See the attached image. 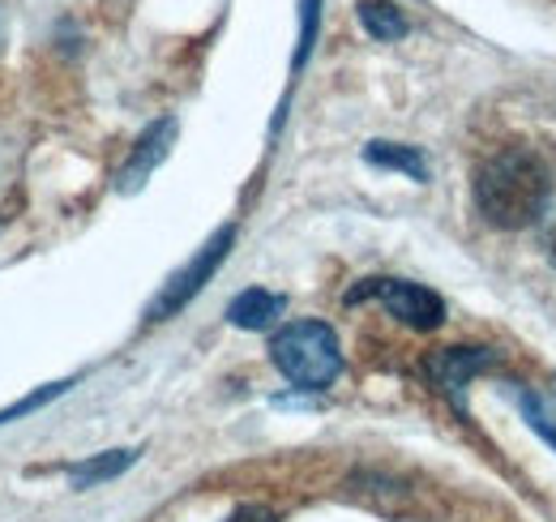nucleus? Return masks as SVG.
I'll list each match as a JSON object with an SVG mask.
<instances>
[{
	"label": "nucleus",
	"instance_id": "f257e3e1",
	"mask_svg": "<svg viewBox=\"0 0 556 522\" xmlns=\"http://www.w3.org/2000/svg\"><path fill=\"white\" fill-rule=\"evenodd\" d=\"M553 201V167L535 150H501L476 176V206L492 227L518 232L544 219Z\"/></svg>",
	"mask_w": 556,
	"mask_h": 522
},
{
	"label": "nucleus",
	"instance_id": "f03ea898",
	"mask_svg": "<svg viewBox=\"0 0 556 522\" xmlns=\"http://www.w3.org/2000/svg\"><path fill=\"white\" fill-rule=\"evenodd\" d=\"M275 369L300 390H326L343 373L339 334L326 322H291L270 338Z\"/></svg>",
	"mask_w": 556,
	"mask_h": 522
},
{
	"label": "nucleus",
	"instance_id": "7ed1b4c3",
	"mask_svg": "<svg viewBox=\"0 0 556 522\" xmlns=\"http://www.w3.org/2000/svg\"><path fill=\"white\" fill-rule=\"evenodd\" d=\"M368 296H377L390 309V318H399L403 326L412 330H437L445 322V300L437 291L419 287V283H407V278H364L359 287L348 291L351 304L368 300Z\"/></svg>",
	"mask_w": 556,
	"mask_h": 522
},
{
	"label": "nucleus",
	"instance_id": "20e7f679",
	"mask_svg": "<svg viewBox=\"0 0 556 522\" xmlns=\"http://www.w3.org/2000/svg\"><path fill=\"white\" fill-rule=\"evenodd\" d=\"M231 240H236V227H223V232H214L206 245L198 249V258L189 261L185 270H176L167 283H163V291H159V300L150 304V322H167L172 313H180L202 287H206L210 278H214V270L223 265V258H227V249H231Z\"/></svg>",
	"mask_w": 556,
	"mask_h": 522
},
{
	"label": "nucleus",
	"instance_id": "39448f33",
	"mask_svg": "<svg viewBox=\"0 0 556 522\" xmlns=\"http://www.w3.org/2000/svg\"><path fill=\"white\" fill-rule=\"evenodd\" d=\"M496 351L492 347H441V351H432L428 360H424V373L432 377V386L441 394H450L454 402H463V390L488 373V369H496Z\"/></svg>",
	"mask_w": 556,
	"mask_h": 522
},
{
	"label": "nucleus",
	"instance_id": "423d86ee",
	"mask_svg": "<svg viewBox=\"0 0 556 522\" xmlns=\"http://www.w3.org/2000/svg\"><path fill=\"white\" fill-rule=\"evenodd\" d=\"M172 141H176V121L167 116V121H154L150 129L138 137V146H134V154H129V163L121 167V189L125 194H134V189H141L146 185V176L167 159V150H172Z\"/></svg>",
	"mask_w": 556,
	"mask_h": 522
},
{
	"label": "nucleus",
	"instance_id": "0eeeda50",
	"mask_svg": "<svg viewBox=\"0 0 556 522\" xmlns=\"http://www.w3.org/2000/svg\"><path fill=\"white\" fill-rule=\"evenodd\" d=\"M282 309H287L282 296L266 291V287H249L227 304V322L236 330H266L275 326V318H282Z\"/></svg>",
	"mask_w": 556,
	"mask_h": 522
},
{
	"label": "nucleus",
	"instance_id": "6e6552de",
	"mask_svg": "<svg viewBox=\"0 0 556 522\" xmlns=\"http://www.w3.org/2000/svg\"><path fill=\"white\" fill-rule=\"evenodd\" d=\"M364 159L372 167H390V172H407L412 181H428V163L416 146H399V141H368Z\"/></svg>",
	"mask_w": 556,
	"mask_h": 522
},
{
	"label": "nucleus",
	"instance_id": "1a4fd4ad",
	"mask_svg": "<svg viewBox=\"0 0 556 522\" xmlns=\"http://www.w3.org/2000/svg\"><path fill=\"white\" fill-rule=\"evenodd\" d=\"M359 22H364V30H368L372 39H381V44H394V39H403V35L412 30L407 17H403V9L390 4V0H359Z\"/></svg>",
	"mask_w": 556,
	"mask_h": 522
},
{
	"label": "nucleus",
	"instance_id": "9d476101",
	"mask_svg": "<svg viewBox=\"0 0 556 522\" xmlns=\"http://www.w3.org/2000/svg\"><path fill=\"white\" fill-rule=\"evenodd\" d=\"M134 458H138V450H108V455L90 458V462L73 467V488H94V484L121 475L125 467H134Z\"/></svg>",
	"mask_w": 556,
	"mask_h": 522
},
{
	"label": "nucleus",
	"instance_id": "9b49d317",
	"mask_svg": "<svg viewBox=\"0 0 556 522\" xmlns=\"http://www.w3.org/2000/svg\"><path fill=\"white\" fill-rule=\"evenodd\" d=\"M522 415L548 446H556V386L548 394H522Z\"/></svg>",
	"mask_w": 556,
	"mask_h": 522
},
{
	"label": "nucleus",
	"instance_id": "f8f14e48",
	"mask_svg": "<svg viewBox=\"0 0 556 522\" xmlns=\"http://www.w3.org/2000/svg\"><path fill=\"white\" fill-rule=\"evenodd\" d=\"M304 26H300V48H295V69L308 61L313 52V39H317V22H321V0H304Z\"/></svg>",
	"mask_w": 556,
	"mask_h": 522
},
{
	"label": "nucleus",
	"instance_id": "ddd939ff",
	"mask_svg": "<svg viewBox=\"0 0 556 522\" xmlns=\"http://www.w3.org/2000/svg\"><path fill=\"white\" fill-rule=\"evenodd\" d=\"M227 522H278V519L275 510H266V506H240Z\"/></svg>",
	"mask_w": 556,
	"mask_h": 522
},
{
	"label": "nucleus",
	"instance_id": "4468645a",
	"mask_svg": "<svg viewBox=\"0 0 556 522\" xmlns=\"http://www.w3.org/2000/svg\"><path fill=\"white\" fill-rule=\"evenodd\" d=\"M544 253H548V261L556 265V214L544 223Z\"/></svg>",
	"mask_w": 556,
	"mask_h": 522
}]
</instances>
